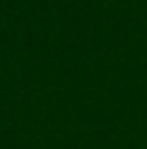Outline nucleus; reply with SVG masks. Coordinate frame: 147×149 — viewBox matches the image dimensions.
<instances>
[]
</instances>
